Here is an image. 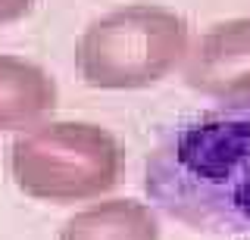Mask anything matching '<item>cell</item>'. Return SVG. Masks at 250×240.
<instances>
[{"mask_svg":"<svg viewBox=\"0 0 250 240\" xmlns=\"http://www.w3.org/2000/svg\"><path fill=\"white\" fill-rule=\"evenodd\" d=\"M191 25L175 10L128 3L94 19L75 44V69L88 88L138 91L185 66Z\"/></svg>","mask_w":250,"mask_h":240,"instance_id":"obj_1","label":"cell"},{"mask_svg":"<svg viewBox=\"0 0 250 240\" xmlns=\"http://www.w3.org/2000/svg\"><path fill=\"white\" fill-rule=\"evenodd\" d=\"M13 184L41 203H84L119 184L125 153L106 128L94 122H53L16 134L6 150Z\"/></svg>","mask_w":250,"mask_h":240,"instance_id":"obj_2","label":"cell"},{"mask_svg":"<svg viewBox=\"0 0 250 240\" xmlns=\"http://www.w3.org/2000/svg\"><path fill=\"white\" fill-rule=\"evenodd\" d=\"M185 81L197 94L229 106L250 103V16L216 22L191 44Z\"/></svg>","mask_w":250,"mask_h":240,"instance_id":"obj_3","label":"cell"},{"mask_svg":"<svg viewBox=\"0 0 250 240\" xmlns=\"http://www.w3.org/2000/svg\"><path fill=\"white\" fill-rule=\"evenodd\" d=\"M57 81L38 63L0 53V131H28L57 110Z\"/></svg>","mask_w":250,"mask_h":240,"instance_id":"obj_4","label":"cell"},{"mask_svg":"<svg viewBox=\"0 0 250 240\" xmlns=\"http://www.w3.org/2000/svg\"><path fill=\"white\" fill-rule=\"evenodd\" d=\"M57 240H160V219L147 203L113 197L69 215Z\"/></svg>","mask_w":250,"mask_h":240,"instance_id":"obj_5","label":"cell"},{"mask_svg":"<svg viewBox=\"0 0 250 240\" xmlns=\"http://www.w3.org/2000/svg\"><path fill=\"white\" fill-rule=\"evenodd\" d=\"M35 6H38V0H0V28L25 19Z\"/></svg>","mask_w":250,"mask_h":240,"instance_id":"obj_6","label":"cell"}]
</instances>
